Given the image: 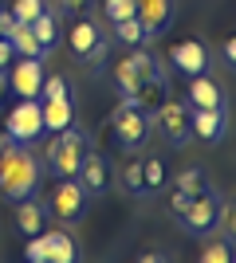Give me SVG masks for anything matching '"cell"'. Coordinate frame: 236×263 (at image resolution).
Listing matches in <instances>:
<instances>
[{
    "mask_svg": "<svg viewBox=\"0 0 236 263\" xmlns=\"http://www.w3.org/2000/svg\"><path fill=\"white\" fill-rule=\"evenodd\" d=\"M114 83H118V90L130 99V95H134V87L142 83V75L134 71V63H130V59H118V63H114Z\"/></svg>",
    "mask_w": 236,
    "mask_h": 263,
    "instance_id": "obj_21",
    "label": "cell"
},
{
    "mask_svg": "<svg viewBox=\"0 0 236 263\" xmlns=\"http://www.w3.org/2000/svg\"><path fill=\"white\" fill-rule=\"evenodd\" d=\"M0 4H4V0H0Z\"/></svg>",
    "mask_w": 236,
    "mask_h": 263,
    "instance_id": "obj_41",
    "label": "cell"
},
{
    "mask_svg": "<svg viewBox=\"0 0 236 263\" xmlns=\"http://www.w3.org/2000/svg\"><path fill=\"white\" fill-rule=\"evenodd\" d=\"M114 138H118V145L122 149H138V145L146 142V134H150V118H146V110H138L134 102H122V106L114 110Z\"/></svg>",
    "mask_w": 236,
    "mask_h": 263,
    "instance_id": "obj_6",
    "label": "cell"
},
{
    "mask_svg": "<svg viewBox=\"0 0 236 263\" xmlns=\"http://www.w3.org/2000/svg\"><path fill=\"white\" fill-rule=\"evenodd\" d=\"M126 59L134 63V71H138L142 79H146V75H157V67H154V55H146V51H130Z\"/></svg>",
    "mask_w": 236,
    "mask_h": 263,
    "instance_id": "obj_32",
    "label": "cell"
},
{
    "mask_svg": "<svg viewBox=\"0 0 236 263\" xmlns=\"http://www.w3.org/2000/svg\"><path fill=\"white\" fill-rule=\"evenodd\" d=\"M232 259V243L221 236V240H209L205 243V252H201V263H228Z\"/></svg>",
    "mask_w": 236,
    "mask_h": 263,
    "instance_id": "obj_25",
    "label": "cell"
},
{
    "mask_svg": "<svg viewBox=\"0 0 236 263\" xmlns=\"http://www.w3.org/2000/svg\"><path fill=\"white\" fill-rule=\"evenodd\" d=\"M83 157H87V138L75 130V126H67V130L56 134V142H51V154L44 157L47 169L56 177H75L79 165H83Z\"/></svg>",
    "mask_w": 236,
    "mask_h": 263,
    "instance_id": "obj_2",
    "label": "cell"
},
{
    "mask_svg": "<svg viewBox=\"0 0 236 263\" xmlns=\"http://www.w3.org/2000/svg\"><path fill=\"white\" fill-rule=\"evenodd\" d=\"M189 106L193 110H205V106H221V87L205 75H189Z\"/></svg>",
    "mask_w": 236,
    "mask_h": 263,
    "instance_id": "obj_16",
    "label": "cell"
},
{
    "mask_svg": "<svg viewBox=\"0 0 236 263\" xmlns=\"http://www.w3.org/2000/svg\"><path fill=\"white\" fill-rule=\"evenodd\" d=\"M216 224H221V232H225V240L236 243V200L221 204V212H216Z\"/></svg>",
    "mask_w": 236,
    "mask_h": 263,
    "instance_id": "obj_28",
    "label": "cell"
},
{
    "mask_svg": "<svg viewBox=\"0 0 236 263\" xmlns=\"http://www.w3.org/2000/svg\"><path fill=\"white\" fill-rule=\"evenodd\" d=\"M126 102H134L138 110H146V114H154L161 102H166V83H161V75H146L142 83L134 87V95Z\"/></svg>",
    "mask_w": 236,
    "mask_h": 263,
    "instance_id": "obj_14",
    "label": "cell"
},
{
    "mask_svg": "<svg viewBox=\"0 0 236 263\" xmlns=\"http://www.w3.org/2000/svg\"><path fill=\"white\" fill-rule=\"evenodd\" d=\"M4 35H8L12 51H16V55H24V59H44V55H47V47L40 44V40H35L32 24H24V20H12L8 28H4Z\"/></svg>",
    "mask_w": 236,
    "mask_h": 263,
    "instance_id": "obj_11",
    "label": "cell"
},
{
    "mask_svg": "<svg viewBox=\"0 0 236 263\" xmlns=\"http://www.w3.org/2000/svg\"><path fill=\"white\" fill-rule=\"evenodd\" d=\"M24 259H28V263H47V232H35V236H28Z\"/></svg>",
    "mask_w": 236,
    "mask_h": 263,
    "instance_id": "obj_27",
    "label": "cell"
},
{
    "mask_svg": "<svg viewBox=\"0 0 236 263\" xmlns=\"http://www.w3.org/2000/svg\"><path fill=\"white\" fill-rule=\"evenodd\" d=\"M114 28H118V40H122V44H142V40H150L146 35V28H142V20H138V16H130V20H118L114 24Z\"/></svg>",
    "mask_w": 236,
    "mask_h": 263,
    "instance_id": "obj_23",
    "label": "cell"
},
{
    "mask_svg": "<svg viewBox=\"0 0 236 263\" xmlns=\"http://www.w3.org/2000/svg\"><path fill=\"white\" fill-rule=\"evenodd\" d=\"M59 4H63L67 12H83V8H87V0H59Z\"/></svg>",
    "mask_w": 236,
    "mask_h": 263,
    "instance_id": "obj_37",
    "label": "cell"
},
{
    "mask_svg": "<svg viewBox=\"0 0 236 263\" xmlns=\"http://www.w3.org/2000/svg\"><path fill=\"white\" fill-rule=\"evenodd\" d=\"M216 212H221V200L213 197V193H197V197H189V204H185V212H181V220H185V228L193 232V236H209V232L216 228Z\"/></svg>",
    "mask_w": 236,
    "mask_h": 263,
    "instance_id": "obj_7",
    "label": "cell"
},
{
    "mask_svg": "<svg viewBox=\"0 0 236 263\" xmlns=\"http://www.w3.org/2000/svg\"><path fill=\"white\" fill-rule=\"evenodd\" d=\"M63 95H67V79H59V75H44L40 99H63Z\"/></svg>",
    "mask_w": 236,
    "mask_h": 263,
    "instance_id": "obj_31",
    "label": "cell"
},
{
    "mask_svg": "<svg viewBox=\"0 0 236 263\" xmlns=\"http://www.w3.org/2000/svg\"><path fill=\"white\" fill-rule=\"evenodd\" d=\"M47 209L59 224H75L87 209V189L79 185V177H59V185L51 189V197H47Z\"/></svg>",
    "mask_w": 236,
    "mask_h": 263,
    "instance_id": "obj_4",
    "label": "cell"
},
{
    "mask_svg": "<svg viewBox=\"0 0 236 263\" xmlns=\"http://www.w3.org/2000/svg\"><path fill=\"white\" fill-rule=\"evenodd\" d=\"M185 204H189V197H185L181 189H173V197H169V209H173V212L181 216V212H185Z\"/></svg>",
    "mask_w": 236,
    "mask_h": 263,
    "instance_id": "obj_34",
    "label": "cell"
},
{
    "mask_svg": "<svg viewBox=\"0 0 236 263\" xmlns=\"http://www.w3.org/2000/svg\"><path fill=\"white\" fill-rule=\"evenodd\" d=\"M12 59H16V51H12V44H8V35H0V67H8Z\"/></svg>",
    "mask_w": 236,
    "mask_h": 263,
    "instance_id": "obj_33",
    "label": "cell"
},
{
    "mask_svg": "<svg viewBox=\"0 0 236 263\" xmlns=\"http://www.w3.org/2000/svg\"><path fill=\"white\" fill-rule=\"evenodd\" d=\"M32 32H35V40H40V44L51 51V47H56V40H59V24H56V16L44 8V12L32 20Z\"/></svg>",
    "mask_w": 236,
    "mask_h": 263,
    "instance_id": "obj_20",
    "label": "cell"
},
{
    "mask_svg": "<svg viewBox=\"0 0 236 263\" xmlns=\"http://www.w3.org/2000/svg\"><path fill=\"white\" fill-rule=\"evenodd\" d=\"M173 189H181L185 197H197V193L205 189V173H201V169H181L177 181H173Z\"/></svg>",
    "mask_w": 236,
    "mask_h": 263,
    "instance_id": "obj_24",
    "label": "cell"
},
{
    "mask_svg": "<svg viewBox=\"0 0 236 263\" xmlns=\"http://www.w3.org/2000/svg\"><path fill=\"white\" fill-rule=\"evenodd\" d=\"M79 185L87 189V197L90 193H106V185H111V169H106V161H102L99 154H90L87 149V157H83V165H79Z\"/></svg>",
    "mask_w": 236,
    "mask_h": 263,
    "instance_id": "obj_12",
    "label": "cell"
},
{
    "mask_svg": "<svg viewBox=\"0 0 236 263\" xmlns=\"http://www.w3.org/2000/svg\"><path fill=\"white\" fill-rule=\"evenodd\" d=\"M142 181H146V193L166 185V169H161V161H142Z\"/></svg>",
    "mask_w": 236,
    "mask_h": 263,
    "instance_id": "obj_30",
    "label": "cell"
},
{
    "mask_svg": "<svg viewBox=\"0 0 236 263\" xmlns=\"http://www.w3.org/2000/svg\"><path fill=\"white\" fill-rule=\"evenodd\" d=\"M169 63L181 75H201V71H209V47L201 40H181V44L169 47Z\"/></svg>",
    "mask_w": 236,
    "mask_h": 263,
    "instance_id": "obj_9",
    "label": "cell"
},
{
    "mask_svg": "<svg viewBox=\"0 0 236 263\" xmlns=\"http://www.w3.org/2000/svg\"><path fill=\"white\" fill-rule=\"evenodd\" d=\"M134 16L142 20L146 35H161L173 24V0H134Z\"/></svg>",
    "mask_w": 236,
    "mask_h": 263,
    "instance_id": "obj_10",
    "label": "cell"
},
{
    "mask_svg": "<svg viewBox=\"0 0 236 263\" xmlns=\"http://www.w3.org/2000/svg\"><path fill=\"white\" fill-rule=\"evenodd\" d=\"M225 59H228V67L236 71V35H228V40H225Z\"/></svg>",
    "mask_w": 236,
    "mask_h": 263,
    "instance_id": "obj_35",
    "label": "cell"
},
{
    "mask_svg": "<svg viewBox=\"0 0 236 263\" xmlns=\"http://www.w3.org/2000/svg\"><path fill=\"white\" fill-rule=\"evenodd\" d=\"M40 177H44V165L32 149L24 145H12L0 154V193L8 200H24L40 189Z\"/></svg>",
    "mask_w": 236,
    "mask_h": 263,
    "instance_id": "obj_1",
    "label": "cell"
},
{
    "mask_svg": "<svg viewBox=\"0 0 236 263\" xmlns=\"http://www.w3.org/2000/svg\"><path fill=\"white\" fill-rule=\"evenodd\" d=\"M12 20H24V24H32L40 12H44V0H12Z\"/></svg>",
    "mask_w": 236,
    "mask_h": 263,
    "instance_id": "obj_26",
    "label": "cell"
},
{
    "mask_svg": "<svg viewBox=\"0 0 236 263\" xmlns=\"http://www.w3.org/2000/svg\"><path fill=\"white\" fill-rule=\"evenodd\" d=\"M67 40H71V51L87 59V51L95 47V40H99V28H95V20H75V24H71V35H67Z\"/></svg>",
    "mask_w": 236,
    "mask_h": 263,
    "instance_id": "obj_19",
    "label": "cell"
},
{
    "mask_svg": "<svg viewBox=\"0 0 236 263\" xmlns=\"http://www.w3.org/2000/svg\"><path fill=\"white\" fill-rule=\"evenodd\" d=\"M12 145H20V142H16L8 130H0V154H4V149H12Z\"/></svg>",
    "mask_w": 236,
    "mask_h": 263,
    "instance_id": "obj_36",
    "label": "cell"
},
{
    "mask_svg": "<svg viewBox=\"0 0 236 263\" xmlns=\"http://www.w3.org/2000/svg\"><path fill=\"white\" fill-rule=\"evenodd\" d=\"M126 193H146V181H142V161H122V173H118Z\"/></svg>",
    "mask_w": 236,
    "mask_h": 263,
    "instance_id": "obj_22",
    "label": "cell"
},
{
    "mask_svg": "<svg viewBox=\"0 0 236 263\" xmlns=\"http://www.w3.org/2000/svg\"><path fill=\"white\" fill-rule=\"evenodd\" d=\"M232 259H236V252H232Z\"/></svg>",
    "mask_w": 236,
    "mask_h": 263,
    "instance_id": "obj_40",
    "label": "cell"
},
{
    "mask_svg": "<svg viewBox=\"0 0 236 263\" xmlns=\"http://www.w3.org/2000/svg\"><path fill=\"white\" fill-rule=\"evenodd\" d=\"M4 90H8V75H4V67H0V99H4Z\"/></svg>",
    "mask_w": 236,
    "mask_h": 263,
    "instance_id": "obj_38",
    "label": "cell"
},
{
    "mask_svg": "<svg viewBox=\"0 0 236 263\" xmlns=\"http://www.w3.org/2000/svg\"><path fill=\"white\" fill-rule=\"evenodd\" d=\"M193 134H197L201 142H221V134H225V110L221 106L193 110Z\"/></svg>",
    "mask_w": 236,
    "mask_h": 263,
    "instance_id": "obj_15",
    "label": "cell"
},
{
    "mask_svg": "<svg viewBox=\"0 0 236 263\" xmlns=\"http://www.w3.org/2000/svg\"><path fill=\"white\" fill-rule=\"evenodd\" d=\"M75 259H79L75 240H71L67 232L51 228V232H47V263H75Z\"/></svg>",
    "mask_w": 236,
    "mask_h": 263,
    "instance_id": "obj_18",
    "label": "cell"
},
{
    "mask_svg": "<svg viewBox=\"0 0 236 263\" xmlns=\"http://www.w3.org/2000/svg\"><path fill=\"white\" fill-rule=\"evenodd\" d=\"M20 209H16V228L24 232V236H35V232H44V204H40V197H24L16 200Z\"/></svg>",
    "mask_w": 236,
    "mask_h": 263,
    "instance_id": "obj_17",
    "label": "cell"
},
{
    "mask_svg": "<svg viewBox=\"0 0 236 263\" xmlns=\"http://www.w3.org/2000/svg\"><path fill=\"white\" fill-rule=\"evenodd\" d=\"M40 110H44V130H51V134L75 126V106H71V95H63V99H40Z\"/></svg>",
    "mask_w": 236,
    "mask_h": 263,
    "instance_id": "obj_13",
    "label": "cell"
},
{
    "mask_svg": "<svg viewBox=\"0 0 236 263\" xmlns=\"http://www.w3.org/2000/svg\"><path fill=\"white\" fill-rule=\"evenodd\" d=\"M4 130H8L20 145L35 142V138L44 134V110H40V99H20V102H16V106L8 110Z\"/></svg>",
    "mask_w": 236,
    "mask_h": 263,
    "instance_id": "obj_5",
    "label": "cell"
},
{
    "mask_svg": "<svg viewBox=\"0 0 236 263\" xmlns=\"http://www.w3.org/2000/svg\"><path fill=\"white\" fill-rule=\"evenodd\" d=\"M102 16L106 20H130L134 16V0H102Z\"/></svg>",
    "mask_w": 236,
    "mask_h": 263,
    "instance_id": "obj_29",
    "label": "cell"
},
{
    "mask_svg": "<svg viewBox=\"0 0 236 263\" xmlns=\"http://www.w3.org/2000/svg\"><path fill=\"white\" fill-rule=\"evenodd\" d=\"M8 87L16 90L20 99H40V87H44V59H24V55H16V59H12Z\"/></svg>",
    "mask_w": 236,
    "mask_h": 263,
    "instance_id": "obj_8",
    "label": "cell"
},
{
    "mask_svg": "<svg viewBox=\"0 0 236 263\" xmlns=\"http://www.w3.org/2000/svg\"><path fill=\"white\" fill-rule=\"evenodd\" d=\"M154 118H157V130H161V138H166L169 145H181V142L193 138V106H189V99H166L154 110Z\"/></svg>",
    "mask_w": 236,
    "mask_h": 263,
    "instance_id": "obj_3",
    "label": "cell"
},
{
    "mask_svg": "<svg viewBox=\"0 0 236 263\" xmlns=\"http://www.w3.org/2000/svg\"><path fill=\"white\" fill-rule=\"evenodd\" d=\"M0 35H4V24H0Z\"/></svg>",
    "mask_w": 236,
    "mask_h": 263,
    "instance_id": "obj_39",
    "label": "cell"
}]
</instances>
